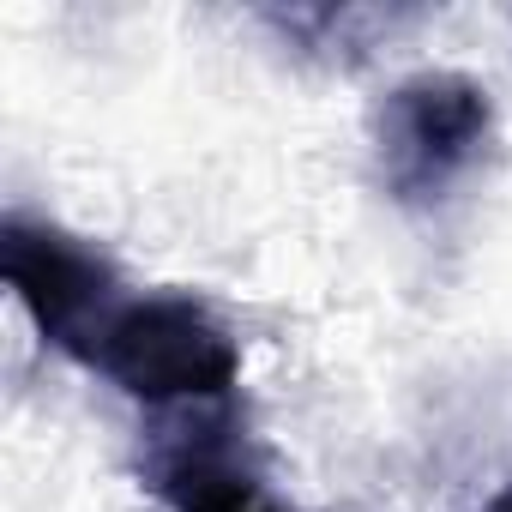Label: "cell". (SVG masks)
Masks as SVG:
<instances>
[{"label":"cell","mask_w":512,"mask_h":512,"mask_svg":"<svg viewBox=\"0 0 512 512\" xmlns=\"http://www.w3.org/2000/svg\"><path fill=\"white\" fill-rule=\"evenodd\" d=\"M151 488L169 512H278L266 482L253 476L217 428H181L151 458Z\"/></svg>","instance_id":"cell-4"},{"label":"cell","mask_w":512,"mask_h":512,"mask_svg":"<svg viewBox=\"0 0 512 512\" xmlns=\"http://www.w3.org/2000/svg\"><path fill=\"white\" fill-rule=\"evenodd\" d=\"M79 356L145 404H199V398H223L235 386L229 332L187 296L115 302L91 326Z\"/></svg>","instance_id":"cell-1"},{"label":"cell","mask_w":512,"mask_h":512,"mask_svg":"<svg viewBox=\"0 0 512 512\" xmlns=\"http://www.w3.org/2000/svg\"><path fill=\"white\" fill-rule=\"evenodd\" d=\"M488 512H512V494H500V500H494V506H488Z\"/></svg>","instance_id":"cell-5"},{"label":"cell","mask_w":512,"mask_h":512,"mask_svg":"<svg viewBox=\"0 0 512 512\" xmlns=\"http://www.w3.org/2000/svg\"><path fill=\"white\" fill-rule=\"evenodd\" d=\"M488 139V97L458 79V73H422L410 79L392 109H386V127H380V163H386V181L398 199H434L446 193L476 145Z\"/></svg>","instance_id":"cell-2"},{"label":"cell","mask_w":512,"mask_h":512,"mask_svg":"<svg viewBox=\"0 0 512 512\" xmlns=\"http://www.w3.org/2000/svg\"><path fill=\"white\" fill-rule=\"evenodd\" d=\"M7 284L19 290L25 314L43 326V338H55L73 356L91 338V326L115 308L109 302V266L97 253H85L61 229L25 223V217L7 223Z\"/></svg>","instance_id":"cell-3"}]
</instances>
